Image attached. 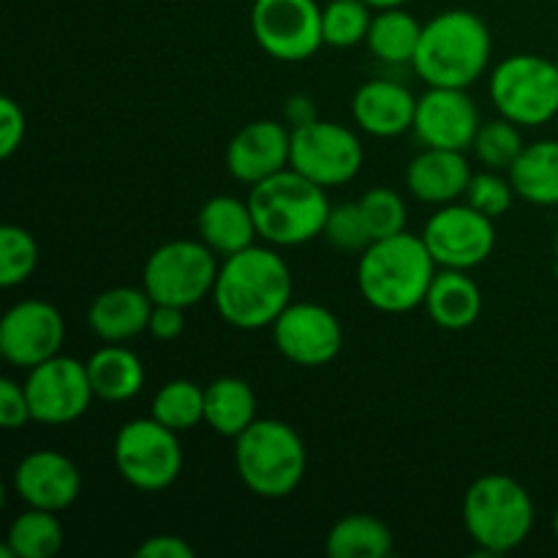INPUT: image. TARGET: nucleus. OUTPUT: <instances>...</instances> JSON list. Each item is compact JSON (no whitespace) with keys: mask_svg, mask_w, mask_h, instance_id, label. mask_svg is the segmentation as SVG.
<instances>
[{"mask_svg":"<svg viewBox=\"0 0 558 558\" xmlns=\"http://www.w3.org/2000/svg\"><path fill=\"white\" fill-rule=\"evenodd\" d=\"M218 316L238 330H262L292 303V272L281 254L248 245L227 256L213 287Z\"/></svg>","mask_w":558,"mask_h":558,"instance_id":"f257e3e1","label":"nucleus"},{"mask_svg":"<svg viewBox=\"0 0 558 558\" xmlns=\"http://www.w3.org/2000/svg\"><path fill=\"white\" fill-rule=\"evenodd\" d=\"M436 262L423 238L401 232L374 240L357 265L360 294L381 314H407L425 305Z\"/></svg>","mask_w":558,"mask_h":558,"instance_id":"f03ea898","label":"nucleus"},{"mask_svg":"<svg viewBox=\"0 0 558 558\" xmlns=\"http://www.w3.org/2000/svg\"><path fill=\"white\" fill-rule=\"evenodd\" d=\"M490 31L480 14L450 9L423 25L412 65L428 87H472L490 63Z\"/></svg>","mask_w":558,"mask_h":558,"instance_id":"7ed1b4c3","label":"nucleus"},{"mask_svg":"<svg viewBox=\"0 0 558 558\" xmlns=\"http://www.w3.org/2000/svg\"><path fill=\"white\" fill-rule=\"evenodd\" d=\"M248 205L259 238L283 248L303 245L325 234L327 216L332 210L327 189L316 185L292 167L251 185Z\"/></svg>","mask_w":558,"mask_h":558,"instance_id":"20e7f679","label":"nucleus"},{"mask_svg":"<svg viewBox=\"0 0 558 558\" xmlns=\"http://www.w3.org/2000/svg\"><path fill=\"white\" fill-rule=\"evenodd\" d=\"M234 466L251 494L262 499H287L303 483L308 452L292 425L281 420H256L234 439Z\"/></svg>","mask_w":558,"mask_h":558,"instance_id":"39448f33","label":"nucleus"},{"mask_svg":"<svg viewBox=\"0 0 558 558\" xmlns=\"http://www.w3.org/2000/svg\"><path fill=\"white\" fill-rule=\"evenodd\" d=\"M463 523L483 554H510L532 534L534 501L518 480L485 474L463 496Z\"/></svg>","mask_w":558,"mask_h":558,"instance_id":"423d86ee","label":"nucleus"},{"mask_svg":"<svg viewBox=\"0 0 558 558\" xmlns=\"http://www.w3.org/2000/svg\"><path fill=\"white\" fill-rule=\"evenodd\" d=\"M488 96L501 118L537 129L558 118V63L539 54H510L490 74Z\"/></svg>","mask_w":558,"mask_h":558,"instance_id":"0eeeda50","label":"nucleus"},{"mask_svg":"<svg viewBox=\"0 0 558 558\" xmlns=\"http://www.w3.org/2000/svg\"><path fill=\"white\" fill-rule=\"evenodd\" d=\"M221 265L218 254L196 240H172L153 251L142 270V287L153 303L191 308L213 294Z\"/></svg>","mask_w":558,"mask_h":558,"instance_id":"6e6552de","label":"nucleus"},{"mask_svg":"<svg viewBox=\"0 0 558 558\" xmlns=\"http://www.w3.org/2000/svg\"><path fill=\"white\" fill-rule=\"evenodd\" d=\"M114 466L131 488L145 494L169 488L183 472L178 430L156 417L131 420L114 436Z\"/></svg>","mask_w":558,"mask_h":558,"instance_id":"1a4fd4ad","label":"nucleus"},{"mask_svg":"<svg viewBox=\"0 0 558 558\" xmlns=\"http://www.w3.org/2000/svg\"><path fill=\"white\" fill-rule=\"evenodd\" d=\"M363 145L347 125L330 120H314L292 129V156L289 167L298 169L322 189L352 183L363 169Z\"/></svg>","mask_w":558,"mask_h":558,"instance_id":"9d476101","label":"nucleus"},{"mask_svg":"<svg viewBox=\"0 0 558 558\" xmlns=\"http://www.w3.org/2000/svg\"><path fill=\"white\" fill-rule=\"evenodd\" d=\"M251 33L270 58L300 63L319 52L322 5L316 0H254Z\"/></svg>","mask_w":558,"mask_h":558,"instance_id":"9b49d317","label":"nucleus"},{"mask_svg":"<svg viewBox=\"0 0 558 558\" xmlns=\"http://www.w3.org/2000/svg\"><path fill=\"white\" fill-rule=\"evenodd\" d=\"M423 240L439 267L472 270L494 254V218L472 205H441L425 223Z\"/></svg>","mask_w":558,"mask_h":558,"instance_id":"f8f14e48","label":"nucleus"},{"mask_svg":"<svg viewBox=\"0 0 558 558\" xmlns=\"http://www.w3.org/2000/svg\"><path fill=\"white\" fill-rule=\"evenodd\" d=\"M25 392L31 401L33 423L44 425L74 423L96 398L87 365L63 354L27 371Z\"/></svg>","mask_w":558,"mask_h":558,"instance_id":"ddd939ff","label":"nucleus"},{"mask_svg":"<svg viewBox=\"0 0 558 558\" xmlns=\"http://www.w3.org/2000/svg\"><path fill=\"white\" fill-rule=\"evenodd\" d=\"M63 341V316L44 300H22L11 305L0 322V354L14 368L31 371L58 357Z\"/></svg>","mask_w":558,"mask_h":558,"instance_id":"4468645a","label":"nucleus"},{"mask_svg":"<svg viewBox=\"0 0 558 558\" xmlns=\"http://www.w3.org/2000/svg\"><path fill=\"white\" fill-rule=\"evenodd\" d=\"M276 349L294 365L322 368L332 363L343 347L341 322L332 311L316 303H289L272 322Z\"/></svg>","mask_w":558,"mask_h":558,"instance_id":"2eb2a0df","label":"nucleus"},{"mask_svg":"<svg viewBox=\"0 0 558 558\" xmlns=\"http://www.w3.org/2000/svg\"><path fill=\"white\" fill-rule=\"evenodd\" d=\"M412 131L423 147L469 150L480 131V112L461 87H428L417 98Z\"/></svg>","mask_w":558,"mask_h":558,"instance_id":"dca6fc26","label":"nucleus"},{"mask_svg":"<svg viewBox=\"0 0 558 558\" xmlns=\"http://www.w3.org/2000/svg\"><path fill=\"white\" fill-rule=\"evenodd\" d=\"M14 490L27 507L63 512L80 499L82 477L71 458L58 450H36L14 469Z\"/></svg>","mask_w":558,"mask_h":558,"instance_id":"f3484780","label":"nucleus"},{"mask_svg":"<svg viewBox=\"0 0 558 558\" xmlns=\"http://www.w3.org/2000/svg\"><path fill=\"white\" fill-rule=\"evenodd\" d=\"M292 156V131L278 120H254L232 136L227 147V169L240 183L256 185L283 172Z\"/></svg>","mask_w":558,"mask_h":558,"instance_id":"a211bd4d","label":"nucleus"},{"mask_svg":"<svg viewBox=\"0 0 558 558\" xmlns=\"http://www.w3.org/2000/svg\"><path fill=\"white\" fill-rule=\"evenodd\" d=\"M354 123L371 136L392 140L412 131L417 98L407 85L392 80H371L352 98Z\"/></svg>","mask_w":558,"mask_h":558,"instance_id":"6ab92c4d","label":"nucleus"},{"mask_svg":"<svg viewBox=\"0 0 558 558\" xmlns=\"http://www.w3.org/2000/svg\"><path fill=\"white\" fill-rule=\"evenodd\" d=\"M463 150H441V147H425L420 156L412 158L407 169V189L414 199L425 205H452L466 196L469 180H472Z\"/></svg>","mask_w":558,"mask_h":558,"instance_id":"aec40b11","label":"nucleus"},{"mask_svg":"<svg viewBox=\"0 0 558 558\" xmlns=\"http://www.w3.org/2000/svg\"><path fill=\"white\" fill-rule=\"evenodd\" d=\"M153 300L145 287H114L98 294L87 308V325L101 341L125 343L147 330L153 314Z\"/></svg>","mask_w":558,"mask_h":558,"instance_id":"412c9836","label":"nucleus"},{"mask_svg":"<svg viewBox=\"0 0 558 558\" xmlns=\"http://www.w3.org/2000/svg\"><path fill=\"white\" fill-rule=\"evenodd\" d=\"M196 227H199L202 243L216 251L221 259L240 254L259 238L248 199L243 202L238 196H213V199H207L202 205L199 218H196Z\"/></svg>","mask_w":558,"mask_h":558,"instance_id":"4be33fe9","label":"nucleus"},{"mask_svg":"<svg viewBox=\"0 0 558 558\" xmlns=\"http://www.w3.org/2000/svg\"><path fill=\"white\" fill-rule=\"evenodd\" d=\"M425 311L445 330H466L480 319L483 292H480L477 281L466 276V270L441 267L436 270L428 294H425Z\"/></svg>","mask_w":558,"mask_h":558,"instance_id":"5701e85b","label":"nucleus"},{"mask_svg":"<svg viewBox=\"0 0 558 558\" xmlns=\"http://www.w3.org/2000/svg\"><path fill=\"white\" fill-rule=\"evenodd\" d=\"M87 376L96 398L109 403L131 401L142 392L145 385V368L142 360L123 343H107L87 360Z\"/></svg>","mask_w":558,"mask_h":558,"instance_id":"b1692460","label":"nucleus"},{"mask_svg":"<svg viewBox=\"0 0 558 558\" xmlns=\"http://www.w3.org/2000/svg\"><path fill=\"white\" fill-rule=\"evenodd\" d=\"M507 178L515 189V196L526 199L529 205H558V140H543L523 147Z\"/></svg>","mask_w":558,"mask_h":558,"instance_id":"393cba45","label":"nucleus"},{"mask_svg":"<svg viewBox=\"0 0 558 558\" xmlns=\"http://www.w3.org/2000/svg\"><path fill=\"white\" fill-rule=\"evenodd\" d=\"M205 423L218 436L238 439L256 423V396L248 381L221 376L205 387Z\"/></svg>","mask_w":558,"mask_h":558,"instance_id":"a878e982","label":"nucleus"},{"mask_svg":"<svg viewBox=\"0 0 558 558\" xmlns=\"http://www.w3.org/2000/svg\"><path fill=\"white\" fill-rule=\"evenodd\" d=\"M420 36L423 25L403 5H398V9L376 11L365 44L381 63L407 65L417 54Z\"/></svg>","mask_w":558,"mask_h":558,"instance_id":"bb28decb","label":"nucleus"},{"mask_svg":"<svg viewBox=\"0 0 558 558\" xmlns=\"http://www.w3.org/2000/svg\"><path fill=\"white\" fill-rule=\"evenodd\" d=\"M332 558H385L392 554V532L374 515H343L330 529L325 543Z\"/></svg>","mask_w":558,"mask_h":558,"instance_id":"cd10ccee","label":"nucleus"},{"mask_svg":"<svg viewBox=\"0 0 558 558\" xmlns=\"http://www.w3.org/2000/svg\"><path fill=\"white\" fill-rule=\"evenodd\" d=\"M63 539L65 534L58 512L27 507L9 526L5 543L11 545L16 558H52L63 548Z\"/></svg>","mask_w":558,"mask_h":558,"instance_id":"c85d7f7f","label":"nucleus"},{"mask_svg":"<svg viewBox=\"0 0 558 558\" xmlns=\"http://www.w3.org/2000/svg\"><path fill=\"white\" fill-rule=\"evenodd\" d=\"M150 417L178 434L196 428L199 423H205V390L189 379L167 381L153 398Z\"/></svg>","mask_w":558,"mask_h":558,"instance_id":"c756f323","label":"nucleus"},{"mask_svg":"<svg viewBox=\"0 0 558 558\" xmlns=\"http://www.w3.org/2000/svg\"><path fill=\"white\" fill-rule=\"evenodd\" d=\"M371 11L365 0H330L322 5V36L327 47L349 49L365 41L374 22Z\"/></svg>","mask_w":558,"mask_h":558,"instance_id":"7c9ffc66","label":"nucleus"},{"mask_svg":"<svg viewBox=\"0 0 558 558\" xmlns=\"http://www.w3.org/2000/svg\"><path fill=\"white\" fill-rule=\"evenodd\" d=\"M523 147L526 145H523L521 125L507 118H499L480 125L472 150L483 167L496 169V172H510V167L518 161Z\"/></svg>","mask_w":558,"mask_h":558,"instance_id":"2f4dec72","label":"nucleus"},{"mask_svg":"<svg viewBox=\"0 0 558 558\" xmlns=\"http://www.w3.org/2000/svg\"><path fill=\"white\" fill-rule=\"evenodd\" d=\"M38 265V243L27 229L5 223L0 229V287L25 283Z\"/></svg>","mask_w":558,"mask_h":558,"instance_id":"473e14b6","label":"nucleus"},{"mask_svg":"<svg viewBox=\"0 0 558 558\" xmlns=\"http://www.w3.org/2000/svg\"><path fill=\"white\" fill-rule=\"evenodd\" d=\"M357 202L365 223H368L371 240H385L407 232V205L392 189H371Z\"/></svg>","mask_w":558,"mask_h":558,"instance_id":"72a5a7b5","label":"nucleus"},{"mask_svg":"<svg viewBox=\"0 0 558 558\" xmlns=\"http://www.w3.org/2000/svg\"><path fill=\"white\" fill-rule=\"evenodd\" d=\"M325 238L338 251H360V254L374 243L363 210H360V202H341V205L332 207L325 223Z\"/></svg>","mask_w":558,"mask_h":558,"instance_id":"f704fd0d","label":"nucleus"},{"mask_svg":"<svg viewBox=\"0 0 558 558\" xmlns=\"http://www.w3.org/2000/svg\"><path fill=\"white\" fill-rule=\"evenodd\" d=\"M512 199H515V189H512L510 178H501L496 169L472 174V180H469L466 205L485 213V216H505L512 207Z\"/></svg>","mask_w":558,"mask_h":558,"instance_id":"c9c22d12","label":"nucleus"},{"mask_svg":"<svg viewBox=\"0 0 558 558\" xmlns=\"http://www.w3.org/2000/svg\"><path fill=\"white\" fill-rule=\"evenodd\" d=\"M33 420L31 401H27L25 385L14 379L0 381V425L5 430H16Z\"/></svg>","mask_w":558,"mask_h":558,"instance_id":"e433bc0d","label":"nucleus"},{"mask_svg":"<svg viewBox=\"0 0 558 558\" xmlns=\"http://www.w3.org/2000/svg\"><path fill=\"white\" fill-rule=\"evenodd\" d=\"M25 140V112L14 98H0V156L11 158Z\"/></svg>","mask_w":558,"mask_h":558,"instance_id":"4c0bfd02","label":"nucleus"},{"mask_svg":"<svg viewBox=\"0 0 558 558\" xmlns=\"http://www.w3.org/2000/svg\"><path fill=\"white\" fill-rule=\"evenodd\" d=\"M183 311L185 308H178V305H161V303L153 305L150 325H147L150 336L158 338V341H174L185 327Z\"/></svg>","mask_w":558,"mask_h":558,"instance_id":"58836bf2","label":"nucleus"},{"mask_svg":"<svg viewBox=\"0 0 558 558\" xmlns=\"http://www.w3.org/2000/svg\"><path fill=\"white\" fill-rule=\"evenodd\" d=\"M136 556L140 558H194V548H191L183 537L158 534V537H147L145 543L136 548Z\"/></svg>","mask_w":558,"mask_h":558,"instance_id":"ea45409f","label":"nucleus"},{"mask_svg":"<svg viewBox=\"0 0 558 558\" xmlns=\"http://www.w3.org/2000/svg\"><path fill=\"white\" fill-rule=\"evenodd\" d=\"M283 118H287V123L292 125V129L319 120V118H316L314 101H311L308 96H303V93H298V96L289 98L287 107H283Z\"/></svg>","mask_w":558,"mask_h":558,"instance_id":"a19ab883","label":"nucleus"},{"mask_svg":"<svg viewBox=\"0 0 558 558\" xmlns=\"http://www.w3.org/2000/svg\"><path fill=\"white\" fill-rule=\"evenodd\" d=\"M365 3H368L374 11H381V9H398V5H407L409 0H365Z\"/></svg>","mask_w":558,"mask_h":558,"instance_id":"79ce46f5","label":"nucleus"},{"mask_svg":"<svg viewBox=\"0 0 558 558\" xmlns=\"http://www.w3.org/2000/svg\"><path fill=\"white\" fill-rule=\"evenodd\" d=\"M554 534H556V539H558V510H556V515H554Z\"/></svg>","mask_w":558,"mask_h":558,"instance_id":"37998d69","label":"nucleus"},{"mask_svg":"<svg viewBox=\"0 0 558 558\" xmlns=\"http://www.w3.org/2000/svg\"><path fill=\"white\" fill-rule=\"evenodd\" d=\"M556 63H558V60H556Z\"/></svg>","mask_w":558,"mask_h":558,"instance_id":"c03bdc74","label":"nucleus"},{"mask_svg":"<svg viewBox=\"0 0 558 558\" xmlns=\"http://www.w3.org/2000/svg\"><path fill=\"white\" fill-rule=\"evenodd\" d=\"M556 120H558V118H556Z\"/></svg>","mask_w":558,"mask_h":558,"instance_id":"a18cd8bd","label":"nucleus"}]
</instances>
